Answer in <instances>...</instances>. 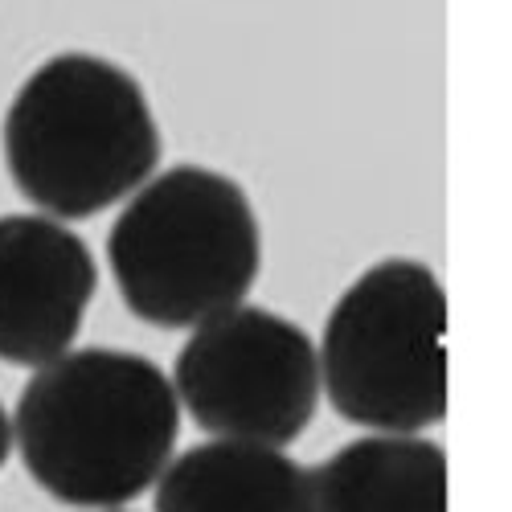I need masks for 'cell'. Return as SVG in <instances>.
I'll use <instances>...</instances> for the list:
<instances>
[{
	"mask_svg": "<svg viewBox=\"0 0 512 512\" xmlns=\"http://www.w3.org/2000/svg\"><path fill=\"white\" fill-rule=\"evenodd\" d=\"M107 512H115V508H107Z\"/></svg>",
	"mask_w": 512,
	"mask_h": 512,
	"instance_id": "30bf717a",
	"label": "cell"
},
{
	"mask_svg": "<svg viewBox=\"0 0 512 512\" xmlns=\"http://www.w3.org/2000/svg\"><path fill=\"white\" fill-rule=\"evenodd\" d=\"M173 390L201 431L283 451L316 418L320 357L295 320L238 304L193 328Z\"/></svg>",
	"mask_w": 512,
	"mask_h": 512,
	"instance_id": "5b68a950",
	"label": "cell"
},
{
	"mask_svg": "<svg viewBox=\"0 0 512 512\" xmlns=\"http://www.w3.org/2000/svg\"><path fill=\"white\" fill-rule=\"evenodd\" d=\"M107 263L132 316L152 328H197L238 308L259 283V213L234 177L177 164L123 205Z\"/></svg>",
	"mask_w": 512,
	"mask_h": 512,
	"instance_id": "3957f363",
	"label": "cell"
},
{
	"mask_svg": "<svg viewBox=\"0 0 512 512\" xmlns=\"http://www.w3.org/2000/svg\"><path fill=\"white\" fill-rule=\"evenodd\" d=\"M156 512H312V480L279 447L213 439L164 467Z\"/></svg>",
	"mask_w": 512,
	"mask_h": 512,
	"instance_id": "52a82bcc",
	"label": "cell"
},
{
	"mask_svg": "<svg viewBox=\"0 0 512 512\" xmlns=\"http://www.w3.org/2000/svg\"><path fill=\"white\" fill-rule=\"evenodd\" d=\"M9 451H13V422H9V414H5V406H0V467H5V459H9Z\"/></svg>",
	"mask_w": 512,
	"mask_h": 512,
	"instance_id": "9c48e42d",
	"label": "cell"
},
{
	"mask_svg": "<svg viewBox=\"0 0 512 512\" xmlns=\"http://www.w3.org/2000/svg\"><path fill=\"white\" fill-rule=\"evenodd\" d=\"M320 390L373 435L447 418V295L418 259H381L336 300L320 340Z\"/></svg>",
	"mask_w": 512,
	"mask_h": 512,
	"instance_id": "277c9868",
	"label": "cell"
},
{
	"mask_svg": "<svg viewBox=\"0 0 512 512\" xmlns=\"http://www.w3.org/2000/svg\"><path fill=\"white\" fill-rule=\"evenodd\" d=\"M160 127L132 70L99 54H54L5 111V168L46 218H95L144 189Z\"/></svg>",
	"mask_w": 512,
	"mask_h": 512,
	"instance_id": "7a4b0ae2",
	"label": "cell"
},
{
	"mask_svg": "<svg viewBox=\"0 0 512 512\" xmlns=\"http://www.w3.org/2000/svg\"><path fill=\"white\" fill-rule=\"evenodd\" d=\"M177 435L173 381L123 349H78L41 365L13 414L25 472L74 508H119L148 492L173 463Z\"/></svg>",
	"mask_w": 512,
	"mask_h": 512,
	"instance_id": "6da1fadb",
	"label": "cell"
},
{
	"mask_svg": "<svg viewBox=\"0 0 512 512\" xmlns=\"http://www.w3.org/2000/svg\"><path fill=\"white\" fill-rule=\"evenodd\" d=\"M99 287L91 246L46 213L0 218V361L41 369L70 353Z\"/></svg>",
	"mask_w": 512,
	"mask_h": 512,
	"instance_id": "8992f818",
	"label": "cell"
},
{
	"mask_svg": "<svg viewBox=\"0 0 512 512\" xmlns=\"http://www.w3.org/2000/svg\"><path fill=\"white\" fill-rule=\"evenodd\" d=\"M308 480L312 512H447V455L418 435L353 439Z\"/></svg>",
	"mask_w": 512,
	"mask_h": 512,
	"instance_id": "ba28073f",
	"label": "cell"
}]
</instances>
